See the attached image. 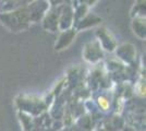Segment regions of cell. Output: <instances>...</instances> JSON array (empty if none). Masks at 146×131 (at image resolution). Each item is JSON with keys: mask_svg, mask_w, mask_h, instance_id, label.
I'll return each instance as SVG.
<instances>
[{"mask_svg": "<svg viewBox=\"0 0 146 131\" xmlns=\"http://www.w3.org/2000/svg\"><path fill=\"white\" fill-rule=\"evenodd\" d=\"M98 105H99V107L102 108V109H104V110H107L108 108H109V100H107L105 96H99L98 97Z\"/></svg>", "mask_w": 146, "mask_h": 131, "instance_id": "1", "label": "cell"}]
</instances>
